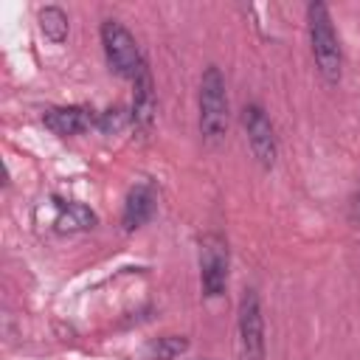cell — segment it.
Returning <instances> with one entry per match:
<instances>
[{"mask_svg": "<svg viewBox=\"0 0 360 360\" xmlns=\"http://www.w3.org/2000/svg\"><path fill=\"white\" fill-rule=\"evenodd\" d=\"M239 118H242L245 138H248V146H250L256 163L262 169H273L276 158H278V141H276V129H273L267 112L259 104H245Z\"/></svg>", "mask_w": 360, "mask_h": 360, "instance_id": "obj_6", "label": "cell"}, {"mask_svg": "<svg viewBox=\"0 0 360 360\" xmlns=\"http://www.w3.org/2000/svg\"><path fill=\"white\" fill-rule=\"evenodd\" d=\"M155 112H158V96H155V82H152V73H149V65L132 79V124L138 132H152V124H155Z\"/></svg>", "mask_w": 360, "mask_h": 360, "instance_id": "obj_8", "label": "cell"}, {"mask_svg": "<svg viewBox=\"0 0 360 360\" xmlns=\"http://www.w3.org/2000/svg\"><path fill=\"white\" fill-rule=\"evenodd\" d=\"M228 239L222 233H205L200 236V284L208 298H217L225 292L228 284Z\"/></svg>", "mask_w": 360, "mask_h": 360, "instance_id": "obj_5", "label": "cell"}, {"mask_svg": "<svg viewBox=\"0 0 360 360\" xmlns=\"http://www.w3.org/2000/svg\"><path fill=\"white\" fill-rule=\"evenodd\" d=\"M236 352L239 360H264V318L256 290H245L236 321Z\"/></svg>", "mask_w": 360, "mask_h": 360, "instance_id": "obj_4", "label": "cell"}, {"mask_svg": "<svg viewBox=\"0 0 360 360\" xmlns=\"http://www.w3.org/2000/svg\"><path fill=\"white\" fill-rule=\"evenodd\" d=\"M37 20H39V31H42L51 42L62 45V42L68 39L70 22H68V14H65L59 6H45V8H39Z\"/></svg>", "mask_w": 360, "mask_h": 360, "instance_id": "obj_11", "label": "cell"}, {"mask_svg": "<svg viewBox=\"0 0 360 360\" xmlns=\"http://www.w3.org/2000/svg\"><path fill=\"white\" fill-rule=\"evenodd\" d=\"M98 37H101V48H104V56H107V65L121 76V79H135L143 68H146V59L141 56V48L135 42V37L129 34V28L118 20H104L101 28H98Z\"/></svg>", "mask_w": 360, "mask_h": 360, "instance_id": "obj_3", "label": "cell"}, {"mask_svg": "<svg viewBox=\"0 0 360 360\" xmlns=\"http://www.w3.org/2000/svg\"><path fill=\"white\" fill-rule=\"evenodd\" d=\"M96 118L98 115L90 107H84V104H68V107H51V110H45L42 124L53 135L68 138V135H82L90 127H96Z\"/></svg>", "mask_w": 360, "mask_h": 360, "instance_id": "obj_7", "label": "cell"}, {"mask_svg": "<svg viewBox=\"0 0 360 360\" xmlns=\"http://www.w3.org/2000/svg\"><path fill=\"white\" fill-rule=\"evenodd\" d=\"M127 121H132V115H129L124 107H110V110L98 112V118H96V129H101V132H118Z\"/></svg>", "mask_w": 360, "mask_h": 360, "instance_id": "obj_13", "label": "cell"}, {"mask_svg": "<svg viewBox=\"0 0 360 360\" xmlns=\"http://www.w3.org/2000/svg\"><path fill=\"white\" fill-rule=\"evenodd\" d=\"M155 205H158V197H155L152 183H138L135 188H129L124 200V211H121L124 231H138L141 225H146L155 214Z\"/></svg>", "mask_w": 360, "mask_h": 360, "instance_id": "obj_9", "label": "cell"}, {"mask_svg": "<svg viewBox=\"0 0 360 360\" xmlns=\"http://www.w3.org/2000/svg\"><path fill=\"white\" fill-rule=\"evenodd\" d=\"M307 31H309V51L318 65V73L329 84H338L340 70H343V51H340L335 25H332V14L323 3L307 6Z\"/></svg>", "mask_w": 360, "mask_h": 360, "instance_id": "obj_1", "label": "cell"}, {"mask_svg": "<svg viewBox=\"0 0 360 360\" xmlns=\"http://www.w3.org/2000/svg\"><path fill=\"white\" fill-rule=\"evenodd\" d=\"M56 217H53V228L59 233H73V231H90L96 228L98 217L79 200H53Z\"/></svg>", "mask_w": 360, "mask_h": 360, "instance_id": "obj_10", "label": "cell"}, {"mask_svg": "<svg viewBox=\"0 0 360 360\" xmlns=\"http://www.w3.org/2000/svg\"><path fill=\"white\" fill-rule=\"evenodd\" d=\"M197 107H200V135L208 143H217L228 132V87L225 76L217 65H208L200 76V93H197Z\"/></svg>", "mask_w": 360, "mask_h": 360, "instance_id": "obj_2", "label": "cell"}, {"mask_svg": "<svg viewBox=\"0 0 360 360\" xmlns=\"http://www.w3.org/2000/svg\"><path fill=\"white\" fill-rule=\"evenodd\" d=\"M357 217H360V197H357Z\"/></svg>", "mask_w": 360, "mask_h": 360, "instance_id": "obj_14", "label": "cell"}, {"mask_svg": "<svg viewBox=\"0 0 360 360\" xmlns=\"http://www.w3.org/2000/svg\"><path fill=\"white\" fill-rule=\"evenodd\" d=\"M188 349V340L183 335H163L152 338L143 346V360H174Z\"/></svg>", "mask_w": 360, "mask_h": 360, "instance_id": "obj_12", "label": "cell"}]
</instances>
